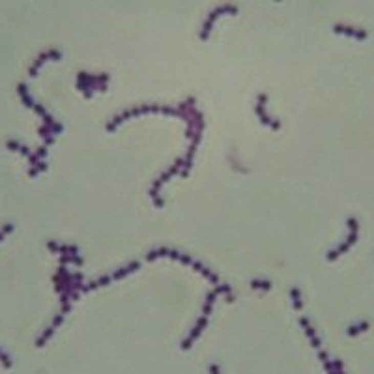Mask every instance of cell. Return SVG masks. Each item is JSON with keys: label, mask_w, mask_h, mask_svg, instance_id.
<instances>
[{"label": "cell", "mask_w": 374, "mask_h": 374, "mask_svg": "<svg viewBox=\"0 0 374 374\" xmlns=\"http://www.w3.org/2000/svg\"><path fill=\"white\" fill-rule=\"evenodd\" d=\"M163 255L172 256V258H178V260H182V262H185V264L193 266L196 271H199V273H204V275H206L208 279H210V281L219 282V277H217L215 273H212V271L208 270V268L204 266V264H201L199 260L191 258L189 255H184V253H180V251H176V249H168V247H159V249L150 251V253H148V258H156V256H163Z\"/></svg>", "instance_id": "cell-1"}, {"label": "cell", "mask_w": 374, "mask_h": 374, "mask_svg": "<svg viewBox=\"0 0 374 374\" xmlns=\"http://www.w3.org/2000/svg\"><path fill=\"white\" fill-rule=\"evenodd\" d=\"M11 228H13V225H11V223H6L4 227L0 228V238H4V234H6V232H10Z\"/></svg>", "instance_id": "cell-7"}, {"label": "cell", "mask_w": 374, "mask_h": 374, "mask_svg": "<svg viewBox=\"0 0 374 374\" xmlns=\"http://www.w3.org/2000/svg\"><path fill=\"white\" fill-rule=\"evenodd\" d=\"M292 296H294V303H296V307H299L301 301H299V290L298 288H292Z\"/></svg>", "instance_id": "cell-8"}, {"label": "cell", "mask_w": 374, "mask_h": 374, "mask_svg": "<svg viewBox=\"0 0 374 374\" xmlns=\"http://www.w3.org/2000/svg\"><path fill=\"white\" fill-rule=\"evenodd\" d=\"M141 113H168V114H182L180 108H172V107H167V105H141V107H135V108H129V111H124L122 114H118L113 122H108L107 129H113L120 122H124L125 118H129V116H135V114H141Z\"/></svg>", "instance_id": "cell-2"}, {"label": "cell", "mask_w": 374, "mask_h": 374, "mask_svg": "<svg viewBox=\"0 0 374 374\" xmlns=\"http://www.w3.org/2000/svg\"><path fill=\"white\" fill-rule=\"evenodd\" d=\"M236 11H238V8H236V6H230V4H223V6H219V8H215V10L210 13V17H208L206 21H204V25H202L201 38L206 39L208 36H210V30H212L213 21H215L217 17L221 15V13H236Z\"/></svg>", "instance_id": "cell-3"}, {"label": "cell", "mask_w": 374, "mask_h": 374, "mask_svg": "<svg viewBox=\"0 0 374 374\" xmlns=\"http://www.w3.org/2000/svg\"><path fill=\"white\" fill-rule=\"evenodd\" d=\"M251 284H253V288H264V290H268L271 287V282L268 279H255Z\"/></svg>", "instance_id": "cell-6"}, {"label": "cell", "mask_w": 374, "mask_h": 374, "mask_svg": "<svg viewBox=\"0 0 374 374\" xmlns=\"http://www.w3.org/2000/svg\"><path fill=\"white\" fill-rule=\"evenodd\" d=\"M47 58H60V51L58 49H47V51H43V53L39 54L38 58L34 60L32 64H30V68H28V73H30V75H36V70H38L39 65L43 64L45 60Z\"/></svg>", "instance_id": "cell-5"}, {"label": "cell", "mask_w": 374, "mask_h": 374, "mask_svg": "<svg viewBox=\"0 0 374 374\" xmlns=\"http://www.w3.org/2000/svg\"><path fill=\"white\" fill-rule=\"evenodd\" d=\"M266 99L268 96L266 94H260L258 96V101H256V114H258V118L264 122L266 125H270L271 129H279V120H275L273 116H270V114L266 113Z\"/></svg>", "instance_id": "cell-4"}]
</instances>
